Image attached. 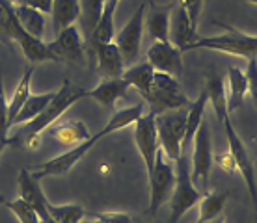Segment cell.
Instances as JSON below:
<instances>
[{
  "label": "cell",
  "instance_id": "11",
  "mask_svg": "<svg viewBox=\"0 0 257 223\" xmlns=\"http://www.w3.org/2000/svg\"><path fill=\"white\" fill-rule=\"evenodd\" d=\"M51 51L56 54L60 62H69V64L84 65L86 62V49H84V39L77 25H71L56 34L52 39Z\"/></svg>",
  "mask_w": 257,
  "mask_h": 223
},
{
  "label": "cell",
  "instance_id": "36",
  "mask_svg": "<svg viewBox=\"0 0 257 223\" xmlns=\"http://www.w3.org/2000/svg\"><path fill=\"white\" fill-rule=\"evenodd\" d=\"M246 78H248V93H250V99L257 106V56L248 58Z\"/></svg>",
  "mask_w": 257,
  "mask_h": 223
},
{
  "label": "cell",
  "instance_id": "3",
  "mask_svg": "<svg viewBox=\"0 0 257 223\" xmlns=\"http://www.w3.org/2000/svg\"><path fill=\"white\" fill-rule=\"evenodd\" d=\"M144 101L149 104V112L155 115L170 112V110H179L190 104L188 97L181 88L179 80L172 75L155 71L153 84L149 93L144 97Z\"/></svg>",
  "mask_w": 257,
  "mask_h": 223
},
{
  "label": "cell",
  "instance_id": "12",
  "mask_svg": "<svg viewBox=\"0 0 257 223\" xmlns=\"http://www.w3.org/2000/svg\"><path fill=\"white\" fill-rule=\"evenodd\" d=\"M148 62L155 71L179 78L183 75V52L172 41H153L148 51Z\"/></svg>",
  "mask_w": 257,
  "mask_h": 223
},
{
  "label": "cell",
  "instance_id": "19",
  "mask_svg": "<svg viewBox=\"0 0 257 223\" xmlns=\"http://www.w3.org/2000/svg\"><path fill=\"white\" fill-rule=\"evenodd\" d=\"M174 4L168 6H157L149 2L148 28L153 41H170V15H172Z\"/></svg>",
  "mask_w": 257,
  "mask_h": 223
},
{
  "label": "cell",
  "instance_id": "18",
  "mask_svg": "<svg viewBox=\"0 0 257 223\" xmlns=\"http://www.w3.org/2000/svg\"><path fill=\"white\" fill-rule=\"evenodd\" d=\"M17 45L21 47L23 54L26 56V60H30L32 64H39V62H60L56 54L51 51V45L45 43L43 39L34 38L28 32H23L15 38Z\"/></svg>",
  "mask_w": 257,
  "mask_h": 223
},
{
  "label": "cell",
  "instance_id": "20",
  "mask_svg": "<svg viewBox=\"0 0 257 223\" xmlns=\"http://www.w3.org/2000/svg\"><path fill=\"white\" fill-rule=\"evenodd\" d=\"M144 115V104H135V106H128V108H123L119 112L112 115L108 119V123L104 125L97 134H93V140L99 141L101 138L108 136L112 132H117V130H123V128L131 127V125H136V121Z\"/></svg>",
  "mask_w": 257,
  "mask_h": 223
},
{
  "label": "cell",
  "instance_id": "34",
  "mask_svg": "<svg viewBox=\"0 0 257 223\" xmlns=\"http://www.w3.org/2000/svg\"><path fill=\"white\" fill-rule=\"evenodd\" d=\"M8 208L17 216V219H19V223H41L39 221V216L38 212L32 208V204H28L25 201V199H15V201H12V203H6Z\"/></svg>",
  "mask_w": 257,
  "mask_h": 223
},
{
  "label": "cell",
  "instance_id": "17",
  "mask_svg": "<svg viewBox=\"0 0 257 223\" xmlns=\"http://www.w3.org/2000/svg\"><path fill=\"white\" fill-rule=\"evenodd\" d=\"M93 52H95L97 56L99 69L104 73V77L106 78L121 77L123 71H125V60H123L121 52H119V49H117V45L114 41L95 45Z\"/></svg>",
  "mask_w": 257,
  "mask_h": 223
},
{
  "label": "cell",
  "instance_id": "40",
  "mask_svg": "<svg viewBox=\"0 0 257 223\" xmlns=\"http://www.w3.org/2000/svg\"><path fill=\"white\" fill-rule=\"evenodd\" d=\"M218 162H220V167L227 173H235L237 171V164H235V158L231 156V153L227 151V154L224 156H218Z\"/></svg>",
  "mask_w": 257,
  "mask_h": 223
},
{
  "label": "cell",
  "instance_id": "35",
  "mask_svg": "<svg viewBox=\"0 0 257 223\" xmlns=\"http://www.w3.org/2000/svg\"><path fill=\"white\" fill-rule=\"evenodd\" d=\"M8 128H10V114H8V101L6 93H4L2 73H0V140L8 138Z\"/></svg>",
  "mask_w": 257,
  "mask_h": 223
},
{
  "label": "cell",
  "instance_id": "43",
  "mask_svg": "<svg viewBox=\"0 0 257 223\" xmlns=\"http://www.w3.org/2000/svg\"><path fill=\"white\" fill-rule=\"evenodd\" d=\"M207 223H225L224 219H220V217H216V219H212V221H207Z\"/></svg>",
  "mask_w": 257,
  "mask_h": 223
},
{
  "label": "cell",
  "instance_id": "31",
  "mask_svg": "<svg viewBox=\"0 0 257 223\" xmlns=\"http://www.w3.org/2000/svg\"><path fill=\"white\" fill-rule=\"evenodd\" d=\"M23 32L19 21L15 17V10H13V2L10 0H0V38L4 41H10Z\"/></svg>",
  "mask_w": 257,
  "mask_h": 223
},
{
  "label": "cell",
  "instance_id": "37",
  "mask_svg": "<svg viewBox=\"0 0 257 223\" xmlns=\"http://www.w3.org/2000/svg\"><path fill=\"white\" fill-rule=\"evenodd\" d=\"M181 4L185 6L188 13V19L192 23V26L198 30L199 15H201V8H203V0H181Z\"/></svg>",
  "mask_w": 257,
  "mask_h": 223
},
{
  "label": "cell",
  "instance_id": "24",
  "mask_svg": "<svg viewBox=\"0 0 257 223\" xmlns=\"http://www.w3.org/2000/svg\"><path fill=\"white\" fill-rule=\"evenodd\" d=\"M121 77L127 80V84L131 88H136L142 97H146L149 93V89H151V84H153L155 69L153 65L146 60L142 64H135L133 67L125 69Z\"/></svg>",
  "mask_w": 257,
  "mask_h": 223
},
{
  "label": "cell",
  "instance_id": "44",
  "mask_svg": "<svg viewBox=\"0 0 257 223\" xmlns=\"http://www.w3.org/2000/svg\"><path fill=\"white\" fill-rule=\"evenodd\" d=\"M8 201H6V197H4V195H2V193H0V204H6Z\"/></svg>",
  "mask_w": 257,
  "mask_h": 223
},
{
  "label": "cell",
  "instance_id": "42",
  "mask_svg": "<svg viewBox=\"0 0 257 223\" xmlns=\"http://www.w3.org/2000/svg\"><path fill=\"white\" fill-rule=\"evenodd\" d=\"M80 223H104V221H101V219H97V217H95V219H86V221L82 219ZM133 223H138V221H133Z\"/></svg>",
  "mask_w": 257,
  "mask_h": 223
},
{
  "label": "cell",
  "instance_id": "23",
  "mask_svg": "<svg viewBox=\"0 0 257 223\" xmlns=\"http://www.w3.org/2000/svg\"><path fill=\"white\" fill-rule=\"evenodd\" d=\"M117 4H119V0H104L103 13H101V21H99L95 32H93V36H91V39H90L91 47L114 41V36H116V28H114V15H116Z\"/></svg>",
  "mask_w": 257,
  "mask_h": 223
},
{
  "label": "cell",
  "instance_id": "4",
  "mask_svg": "<svg viewBox=\"0 0 257 223\" xmlns=\"http://www.w3.org/2000/svg\"><path fill=\"white\" fill-rule=\"evenodd\" d=\"M201 191L196 188V182L192 180V171H190V164H188L185 153L175 160V186L174 193L170 199V221L168 223H179V219L187 214L194 204L199 203L201 199Z\"/></svg>",
  "mask_w": 257,
  "mask_h": 223
},
{
  "label": "cell",
  "instance_id": "16",
  "mask_svg": "<svg viewBox=\"0 0 257 223\" xmlns=\"http://www.w3.org/2000/svg\"><path fill=\"white\" fill-rule=\"evenodd\" d=\"M128 88L131 86H128L127 80L123 77L104 78L93 89H88V97H91L93 101H97L104 108H112L117 99H123V97L127 95Z\"/></svg>",
  "mask_w": 257,
  "mask_h": 223
},
{
  "label": "cell",
  "instance_id": "8",
  "mask_svg": "<svg viewBox=\"0 0 257 223\" xmlns=\"http://www.w3.org/2000/svg\"><path fill=\"white\" fill-rule=\"evenodd\" d=\"M148 4H142L135 12V15L127 21V25L114 36V43L121 52L125 64H133L140 56L142 36H144V19H146Z\"/></svg>",
  "mask_w": 257,
  "mask_h": 223
},
{
  "label": "cell",
  "instance_id": "47",
  "mask_svg": "<svg viewBox=\"0 0 257 223\" xmlns=\"http://www.w3.org/2000/svg\"><path fill=\"white\" fill-rule=\"evenodd\" d=\"M10 2H13V0H10Z\"/></svg>",
  "mask_w": 257,
  "mask_h": 223
},
{
  "label": "cell",
  "instance_id": "2",
  "mask_svg": "<svg viewBox=\"0 0 257 223\" xmlns=\"http://www.w3.org/2000/svg\"><path fill=\"white\" fill-rule=\"evenodd\" d=\"M218 26L225 28L227 32L211 38H198L188 47V51H216L229 56H242L246 60L257 56V36L238 32L237 28L225 26L222 23H218Z\"/></svg>",
  "mask_w": 257,
  "mask_h": 223
},
{
  "label": "cell",
  "instance_id": "5",
  "mask_svg": "<svg viewBox=\"0 0 257 223\" xmlns=\"http://www.w3.org/2000/svg\"><path fill=\"white\" fill-rule=\"evenodd\" d=\"M157 125V136H159V147L166 153L170 160H177L185 153V132H187V112L183 108L170 110L155 117Z\"/></svg>",
  "mask_w": 257,
  "mask_h": 223
},
{
  "label": "cell",
  "instance_id": "45",
  "mask_svg": "<svg viewBox=\"0 0 257 223\" xmlns=\"http://www.w3.org/2000/svg\"><path fill=\"white\" fill-rule=\"evenodd\" d=\"M248 4H253V6H257V0H246Z\"/></svg>",
  "mask_w": 257,
  "mask_h": 223
},
{
  "label": "cell",
  "instance_id": "46",
  "mask_svg": "<svg viewBox=\"0 0 257 223\" xmlns=\"http://www.w3.org/2000/svg\"><path fill=\"white\" fill-rule=\"evenodd\" d=\"M255 223H257V214H255Z\"/></svg>",
  "mask_w": 257,
  "mask_h": 223
},
{
  "label": "cell",
  "instance_id": "27",
  "mask_svg": "<svg viewBox=\"0 0 257 223\" xmlns=\"http://www.w3.org/2000/svg\"><path fill=\"white\" fill-rule=\"evenodd\" d=\"M229 193L227 191H211V193H203L199 199V216L196 223H207L212 221L222 214L225 203H227Z\"/></svg>",
  "mask_w": 257,
  "mask_h": 223
},
{
  "label": "cell",
  "instance_id": "41",
  "mask_svg": "<svg viewBox=\"0 0 257 223\" xmlns=\"http://www.w3.org/2000/svg\"><path fill=\"white\" fill-rule=\"evenodd\" d=\"M8 145H12V138H6V140H0V154L4 153V149Z\"/></svg>",
  "mask_w": 257,
  "mask_h": 223
},
{
  "label": "cell",
  "instance_id": "10",
  "mask_svg": "<svg viewBox=\"0 0 257 223\" xmlns=\"http://www.w3.org/2000/svg\"><path fill=\"white\" fill-rule=\"evenodd\" d=\"M157 115L149 112L148 115H142L135 125V141L138 147L144 164H146V173L148 178L155 167V160L159 153V136H157V125H155Z\"/></svg>",
  "mask_w": 257,
  "mask_h": 223
},
{
  "label": "cell",
  "instance_id": "13",
  "mask_svg": "<svg viewBox=\"0 0 257 223\" xmlns=\"http://www.w3.org/2000/svg\"><path fill=\"white\" fill-rule=\"evenodd\" d=\"M95 143L97 141L93 140V136H91L90 140L82 141L80 145L71 147L69 151H65V153L58 154V156H54V158H51L49 162L41 164L36 171H30V173H32V177L38 178V180L43 177H51V175H64V173L69 171L75 164H78L80 158H82L84 154L88 153Z\"/></svg>",
  "mask_w": 257,
  "mask_h": 223
},
{
  "label": "cell",
  "instance_id": "25",
  "mask_svg": "<svg viewBox=\"0 0 257 223\" xmlns=\"http://www.w3.org/2000/svg\"><path fill=\"white\" fill-rule=\"evenodd\" d=\"M227 82H229V97H227V110L229 114L242 106L244 97L248 93V78L246 71L238 67H229L227 71Z\"/></svg>",
  "mask_w": 257,
  "mask_h": 223
},
{
  "label": "cell",
  "instance_id": "29",
  "mask_svg": "<svg viewBox=\"0 0 257 223\" xmlns=\"http://www.w3.org/2000/svg\"><path fill=\"white\" fill-rule=\"evenodd\" d=\"M54 93H56V91H47V93H39V95L30 93V97L26 99V102L23 104V108H21V112L17 114V117L12 121V125H23V123H28V121H32V119H36V117L43 112V108H45L47 104L52 101Z\"/></svg>",
  "mask_w": 257,
  "mask_h": 223
},
{
  "label": "cell",
  "instance_id": "39",
  "mask_svg": "<svg viewBox=\"0 0 257 223\" xmlns=\"http://www.w3.org/2000/svg\"><path fill=\"white\" fill-rule=\"evenodd\" d=\"M13 4H23V6L36 8L43 13H51L52 10V0H13Z\"/></svg>",
  "mask_w": 257,
  "mask_h": 223
},
{
  "label": "cell",
  "instance_id": "1",
  "mask_svg": "<svg viewBox=\"0 0 257 223\" xmlns=\"http://www.w3.org/2000/svg\"><path fill=\"white\" fill-rule=\"evenodd\" d=\"M84 97H88V89L77 88V86H73L69 80H65V82L62 84V88L56 89L52 101L43 108V112H41L36 119L26 123V127L23 128V132H21L17 138H12V145L36 147L39 134L45 132L49 127H52L75 102H78L80 99H84Z\"/></svg>",
  "mask_w": 257,
  "mask_h": 223
},
{
  "label": "cell",
  "instance_id": "48",
  "mask_svg": "<svg viewBox=\"0 0 257 223\" xmlns=\"http://www.w3.org/2000/svg\"><path fill=\"white\" fill-rule=\"evenodd\" d=\"M255 214H257V212H255Z\"/></svg>",
  "mask_w": 257,
  "mask_h": 223
},
{
  "label": "cell",
  "instance_id": "33",
  "mask_svg": "<svg viewBox=\"0 0 257 223\" xmlns=\"http://www.w3.org/2000/svg\"><path fill=\"white\" fill-rule=\"evenodd\" d=\"M103 6H104V0H80V8H82L84 15H86V28H88L90 39L93 36V32H95L99 21H101Z\"/></svg>",
  "mask_w": 257,
  "mask_h": 223
},
{
  "label": "cell",
  "instance_id": "28",
  "mask_svg": "<svg viewBox=\"0 0 257 223\" xmlns=\"http://www.w3.org/2000/svg\"><path fill=\"white\" fill-rule=\"evenodd\" d=\"M207 102H209V97H207V91H205V88H203L201 93L198 95V99L194 102H190V108L187 110V132H185L183 149H187L188 143H192L199 125L203 123V112H205Z\"/></svg>",
  "mask_w": 257,
  "mask_h": 223
},
{
  "label": "cell",
  "instance_id": "7",
  "mask_svg": "<svg viewBox=\"0 0 257 223\" xmlns=\"http://www.w3.org/2000/svg\"><path fill=\"white\" fill-rule=\"evenodd\" d=\"M220 125L224 127L225 140H227V147H229V153L235 158V164H237V171L242 175L246 186H248V191H250V199L253 203V210L257 212V182H255V169H253V162H251L250 154H248V149H246L244 141L240 140V136L235 130V125H233L229 114L224 115V119L220 121Z\"/></svg>",
  "mask_w": 257,
  "mask_h": 223
},
{
  "label": "cell",
  "instance_id": "15",
  "mask_svg": "<svg viewBox=\"0 0 257 223\" xmlns=\"http://www.w3.org/2000/svg\"><path fill=\"white\" fill-rule=\"evenodd\" d=\"M198 39L196 36V28L192 26L188 13L185 6L181 4V0L172 8V15H170V41L179 49L181 52H187L188 47Z\"/></svg>",
  "mask_w": 257,
  "mask_h": 223
},
{
  "label": "cell",
  "instance_id": "6",
  "mask_svg": "<svg viewBox=\"0 0 257 223\" xmlns=\"http://www.w3.org/2000/svg\"><path fill=\"white\" fill-rule=\"evenodd\" d=\"M149 184V214L155 216L162 204L172 199L175 186V162L166 156V153L159 147L155 167L148 178Z\"/></svg>",
  "mask_w": 257,
  "mask_h": 223
},
{
  "label": "cell",
  "instance_id": "21",
  "mask_svg": "<svg viewBox=\"0 0 257 223\" xmlns=\"http://www.w3.org/2000/svg\"><path fill=\"white\" fill-rule=\"evenodd\" d=\"M13 10H15V17L19 21L21 28L28 32L34 38L43 39L45 36V13L36 10V8L30 6H23V4H13Z\"/></svg>",
  "mask_w": 257,
  "mask_h": 223
},
{
  "label": "cell",
  "instance_id": "38",
  "mask_svg": "<svg viewBox=\"0 0 257 223\" xmlns=\"http://www.w3.org/2000/svg\"><path fill=\"white\" fill-rule=\"evenodd\" d=\"M95 217L104 223H133L135 221L128 214H119V212H104V214H97Z\"/></svg>",
  "mask_w": 257,
  "mask_h": 223
},
{
  "label": "cell",
  "instance_id": "9",
  "mask_svg": "<svg viewBox=\"0 0 257 223\" xmlns=\"http://www.w3.org/2000/svg\"><path fill=\"white\" fill-rule=\"evenodd\" d=\"M212 141H211V130L205 123H201L198 132L194 136V153H192V180L207 188L209 186V177L212 169Z\"/></svg>",
  "mask_w": 257,
  "mask_h": 223
},
{
  "label": "cell",
  "instance_id": "22",
  "mask_svg": "<svg viewBox=\"0 0 257 223\" xmlns=\"http://www.w3.org/2000/svg\"><path fill=\"white\" fill-rule=\"evenodd\" d=\"M82 13L80 8V0H52V25H54V32L58 34L67 26L75 25L77 19Z\"/></svg>",
  "mask_w": 257,
  "mask_h": 223
},
{
  "label": "cell",
  "instance_id": "26",
  "mask_svg": "<svg viewBox=\"0 0 257 223\" xmlns=\"http://www.w3.org/2000/svg\"><path fill=\"white\" fill-rule=\"evenodd\" d=\"M52 138L64 147H75L80 145L82 141L90 140V130L86 128L82 121H69L64 123L52 130Z\"/></svg>",
  "mask_w": 257,
  "mask_h": 223
},
{
  "label": "cell",
  "instance_id": "30",
  "mask_svg": "<svg viewBox=\"0 0 257 223\" xmlns=\"http://www.w3.org/2000/svg\"><path fill=\"white\" fill-rule=\"evenodd\" d=\"M32 75H34V67H26L25 75H23V78L19 80V84H17V88H15V91H13V97L12 101L8 102V114H10V127H12V121L17 117V114L21 112V108H23V104L26 102V99L30 97V84H32Z\"/></svg>",
  "mask_w": 257,
  "mask_h": 223
},
{
  "label": "cell",
  "instance_id": "32",
  "mask_svg": "<svg viewBox=\"0 0 257 223\" xmlns=\"http://www.w3.org/2000/svg\"><path fill=\"white\" fill-rule=\"evenodd\" d=\"M49 212L58 223H80L86 217V210L80 204H52L49 201Z\"/></svg>",
  "mask_w": 257,
  "mask_h": 223
},
{
  "label": "cell",
  "instance_id": "14",
  "mask_svg": "<svg viewBox=\"0 0 257 223\" xmlns=\"http://www.w3.org/2000/svg\"><path fill=\"white\" fill-rule=\"evenodd\" d=\"M19 197L25 199L28 204H32V208L38 212L39 221L41 223H58L49 212V199L45 197V193L41 191L38 178L32 177V173L28 169H21L19 173Z\"/></svg>",
  "mask_w": 257,
  "mask_h": 223
}]
</instances>
